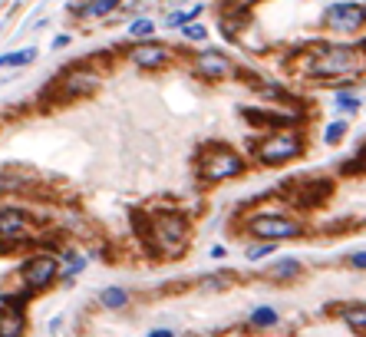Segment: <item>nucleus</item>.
<instances>
[{
  "label": "nucleus",
  "mask_w": 366,
  "mask_h": 337,
  "mask_svg": "<svg viewBox=\"0 0 366 337\" xmlns=\"http://www.w3.org/2000/svg\"><path fill=\"white\" fill-rule=\"evenodd\" d=\"M20 275H23V284H27L30 291H40L59 275V261L53 258V255H33V258L23 261Z\"/></svg>",
  "instance_id": "7"
},
{
  "label": "nucleus",
  "mask_w": 366,
  "mask_h": 337,
  "mask_svg": "<svg viewBox=\"0 0 366 337\" xmlns=\"http://www.w3.org/2000/svg\"><path fill=\"white\" fill-rule=\"evenodd\" d=\"M340 172H343V175H360V172H366V145H360L357 155L340 165Z\"/></svg>",
  "instance_id": "20"
},
{
  "label": "nucleus",
  "mask_w": 366,
  "mask_h": 337,
  "mask_svg": "<svg viewBox=\"0 0 366 337\" xmlns=\"http://www.w3.org/2000/svg\"><path fill=\"white\" fill-rule=\"evenodd\" d=\"M274 251H278V241H261V245H254L248 251V261H261V258H268V255H274Z\"/></svg>",
  "instance_id": "25"
},
{
  "label": "nucleus",
  "mask_w": 366,
  "mask_h": 337,
  "mask_svg": "<svg viewBox=\"0 0 366 337\" xmlns=\"http://www.w3.org/2000/svg\"><path fill=\"white\" fill-rule=\"evenodd\" d=\"M0 70H4V67H0Z\"/></svg>",
  "instance_id": "31"
},
{
  "label": "nucleus",
  "mask_w": 366,
  "mask_h": 337,
  "mask_svg": "<svg viewBox=\"0 0 366 337\" xmlns=\"http://www.w3.org/2000/svg\"><path fill=\"white\" fill-rule=\"evenodd\" d=\"M67 43H69V37H67V33H59V37L53 40V50H63V47H67Z\"/></svg>",
  "instance_id": "29"
},
{
  "label": "nucleus",
  "mask_w": 366,
  "mask_h": 337,
  "mask_svg": "<svg viewBox=\"0 0 366 337\" xmlns=\"http://www.w3.org/2000/svg\"><path fill=\"white\" fill-rule=\"evenodd\" d=\"M333 106H337L340 113H350V116H357L360 109H363V103H360V96H357V93H340V96H337V103H333Z\"/></svg>",
  "instance_id": "23"
},
{
  "label": "nucleus",
  "mask_w": 366,
  "mask_h": 337,
  "mask_svg": "<svg viewBox=\"0 0 366 337\" xmlns=\"http://www.w3.org/2000/svg\"><path fill=\"white\" fill-rule=\"evenodd\" d=\"M152 33H155V20L149 17H139L129 23V37H152Z\"/></svg>",
  "instance_id": "24"
},
{
  "label": "nucleus",
  "mask_w": 366,
  "mask_h": 337,
  "mask_svg": "<svg viewBox=\"0 0 366 337\" xmlns=\"http://www.w3.org/2000/svg\"><path fill=\"white\" fill-rule=\"evenodd\" d=\"M254 155H258L261 165H270V169H278V165H287L294 159L304 155V136L294 133V129H278V133H268L254 145Z\"/></svg>",
  "instance_id": "2"
},
{
  "label": "nucleus",
  "mask_w": 366,
  "mask_h": 337,
  "mask_svg": "<svg viewBox=\"0 0 366 337\" xmlns=\"http://www.w3.org/2000/svg\"><path fill=\"white\" fill-rule=\"evenodd\" d=\"M278 321H280V314L270 308V304H261V308H254V311L248 314V324H251V328H261V331L274 328Z\"/></svg>",
  "instance_id": "14"
},
{
  "label": "nucleus",
  "mask_w": 366,
  "mask_h": 337,
  "mask_svg": "<svg viewBox=\"0 0 366 337\" xmlns=\"http://www.w3.org/2000/svg\"><path fill=\"white\" fill-rule=\"evenodd\" d=\"M224 281H228L224 275L222 278H205V288H224Z\"/></svg>",
  "instance_id": "28"
},
{
  "label": "nucleus",
  "mask_w": 366,
  "mask_h": 337,
  "mask_svg": "<svg viewBox=\"0 0 366 337\" xmlns=\"http://www.w3.org/2000/svg\"><path fill=\"white\" fill-rule=\"evenodd\" d=\"M195 70H198V77H205V79H224V77H231L234 73L231 60L224 57L222 50H198Z\"/></svg>",
  "instance_id": "9"
},
{
  "label": "nucleus",
  "mask_w": 366,
  "mask_h": 337,
  "mask_svg": "<svg viewBox=\"0 0 366 337\" xmlns=\"http://www.w3.org/2000/svg\"><path fill=\"white\" fill-rule=\"evenodd\" d=\"M324 20H327V27L333 30V33H360V30L366 27V7L350 4V0H343V4H330Z\"/></svg>",
  "instance_id": "6"
},
{
  "label": "nucleus",
  "mask_w": 366,
  "mask_h": 337,
  "mask_svg": "<svg viewBox=\"0 0 366 337\" xmlns=\"http://www.w3.org/2000/svg\"><path fill=\"white\" fill-rule=\"evenodd\" d=\"M152 241L162 255H178L188 241V222L178 212H162L152 222Z\"/></svg>",
  "instance_id": "4"
},
{
  "label": "nucleus",
  "mask_w": 366,
  "mask_h": 337,
  "mask_svg": "<svg viewBox=\"0 0 366 337\" xmlns=\"http://www.w3.org/2000/svg\"><path fill=\"white\" fill-rule=\"evenodd\" d=\"M149 337H175V331H168V328H159V331H152Z\"/></svg>",
  "instance_id": "30"
},
{
  "label": "nucleus",
  "mask_w": 366,
  "mask_h": 337,
  "mask_svg": "<svg viewBox=\"0 0 366 337\" xmlns=\"http://www.w3.org/2000/svg\"><path fill=\"white\" fill-rule=\"evenodd\" d=\"M300 268H304V265H300L297 258H284V261H274V265L268 268V275L274 281H287V278H297Z\"/></svg>",
  "instance_id": "15"
},
{
  "label": "nucleus",
  "mask_w": 366,
  "mask_h": 337,
  "mask_svg": "<svg viewBox=\"0 0 366 337\" xmlns=\"http://www.w3.org/2000/svg\"><path fill=\"white\" fill-rule=\"evenodd\" d=\"M347 133H350V126L343 123V119H333V123H327V129H324V145H340Z\"/></svg>",
  "instance_id": "17"
},
{
  "label": "nucleus",
  "mask_w": 366,
  "mask_h": 337,
  "mask_svg": "<svg viewBox=\"0 0 366 337\" xmlns=\"http://www.w3.org/2000/svg\"><path fill=\"white\" fill-rule=\"evenodd\" d=\"M23 328H27V321H23L20 308L0 311V337H23Z\"/></svg>",
  "instance_id": "13"
},
{
  "label": "nucleus",
  "mask_w": 366,
  "mask_h": 337,
  "mask_svg": "<svg viewBox=\"0 0 366 337\" xmlns=\"http://www.w3.org/2000/svg\"><path fill=\"white\" fill-rule=\"evenodd\" d=\"M198 13H202V4H195L192 10H178V13H172V17L165 20V27H175V30H178V27H185V23H192Z\"/></svg>",
  "instance_id": "22"
},
{
  "label": "nucleus",
  "mask_w": 366,
  "mask_h": 337,
  "mask_svg": "<svg viewBox=\"0 0 366 337\" xmlns=\"http://www.w3.org/2000/svg\"><path fill=\"white\" fill-rule=\"evenodd\" d=\"M350 268L366 271V251H353V255H350Z\"/></svg>",
  "instance_id": "27"
},
{
  "label": "nucleus",
  "mask_w": 366,
  "mask_h": 337,
  "mask_svg": "<svg viewBox=\"0 0 366 337\" xmlns=\"http://www.w3.org/2000/svg\"><path fill=\"white\" fill-rule=\"evenodd\" d=\"M343 321H347L353 331H366V304H353V308L343 311Z\"/></svg>",
  "instance_id": "21"
},
{
  "label": "nucleus",
  "mask_w": 366,
  "mask_h": 337,
  "mask_svg": "<svg viewBox=\"0 0 366 337\" xmlns=\"http://www.w3.org/2000/svg\"><path fill=\"white\" fill-rule=\"evenodd\" d=\"M122 0H93V4H86V7L79 10L83 17H106V13H113V10L119 7Z\"/></svg>",
  "instance_id": "18"
},
{
  "label": "nucleus",
  "mask_w": 366,
  "mask_h": 337,
  "mask_svg": "<svg viewBox=\"0 0 366 337\" xmlns=\"http://www.w3.org/2000/svg\"><path fill=\"white\" fill-rule=\"evenodd\" d=\"M244 172V155L231 145H208L198 155V179L202 182H228Z\"/></svg>",
  "instance_id": "3"
},
{
  "label": "nucleus",
  "mask_w": 366,
  "mask_h": 337,
  "mask_svg": "<svg viewBox=\"0 0 366 337\" xmlns=\"http://www.w3.org/2000/svg\"><path fill=\"white\" fill-rule=\"evenodd\" d=\"M99 301H103V308L119 311V308L129 304V291H125V288H106L103 294H99Z\"/></svg>",
  "instance_id": "16"
},
{
  "label": "nucleus",
  "mask_w": 366,
  "mask_h": 337,
  "mask_svg": "<svg viewBox=\"0 0 366 337\" xmlns=\"http://www.w3.org/2000/svg\"><path fill=\"white\" fill-rule=\"evenodd\" d=\"M178 30H182L188 40H195V43H205V40H208V30H205L202 23H195V20L192 23H185V27H178Z\"/></svg>",
  "instance_id": "26"
},
{
  "label": "nucleus",
  "mask_w": 366,
  "mask_h": 337,
  "mask_svg": "<svg viewBox=\"0 0 366 337\" xmlns=\"http://www.w3.org/2000/svg\"><path fill=\"white\" fill-rule=\"evenodd\" d=\"M129 60H132L139 70H159V67H165V63H168V50H165L162 43H155V40H149V43H139V47H132Z\"/></svg>",
  "instance_id": "10"
},
{
  "label": "nucleus",
  "mask_w": 366,
  "mask_h": 337,
  "mask_svg": "<svg viewBox=\"0 0 366 337\" xmlns=\"http://www.w3.org/2000/svg\"><path fill=\"white\" fill-rule=\"evenodd\" d=\"M96 87H99V77L89 73V70H73V73H67L63 83H59L63 96H86V93H93Z\"/></svg>",
  "instance_id": "12"
},
{
  "label": "nucleus",
  "mask_w": 366,
  "mask_h": 337,
  "mask_svg": "<svg viewBox=\"0 0 366 337\" xmlns=\"http://www.w3.org/2000/svg\"><path fill=\"white\" fill-rule=\"evenodd\" d=\"M366 57L363 47H340V43H320L310 57L307 77L314 79H333V77H357L363 73Z\"/></svg>",
  "instance_id": "1"
},
{
  "label": "nucleus",
  "mask_w": 366,
  "mask_h": 337,
  "mask_svg": "<svg viewBox=\"0 0 366 337\" xmlns=\"http://www.w3.org/2000/svg\"><path fill=\"white\" fill-rule=\"evenodd\" d=\"M300 231H304V225L297 222V219H287V215H254V219H248V235H254V238L261 241H287V238H297Z\"/></svg>",
  "instance_id": "5"
},
{
  "label": "nucleus",
  "mask_w": 366,
  "mask_h": 337,
  "mask_svg": "<svg viewBox=\"0 0 366 337\" xmlns=\"http://www.w3.org/2000/svg\"><path fill=\"white\" fill-rule=\"evenodd\" d=\"M37 60V50L27 47V50H17V53H7V57H0V67H27Z\"/></svg>",
  "instance_id": "19"
},
{
  "label": "nucleus",
  "mask_w": 366,
  "mask_h": 337,
  "mask_svg": "<svg viewBox=\"0 0 366 337\" xmlns=\"http://www.w3.org/2000/svg\"><path fill=\"white\" fill-rule=\"evenodd\" d=\"M287 192L294 199V205H300V209H317L327 199L330 185L320 182V179H294V182H287Z\"/></svg>",
  "instance_id": "8"
},
{
  "label": "nucleus",
  "mask_w": 366,
  "mask_h": 337,
  "mask_svg": "<svg viewBox=\"0 0 366 337\" xmlns=\"http://www.w3.org/2000/svg\"><path fill=\"white\" fill-rule=\"evenodd\" d=\"M30 235V219L20 209H0V238L17 241Z\"/></svg>",
  "instance_id": "11"
}]
</instances>
